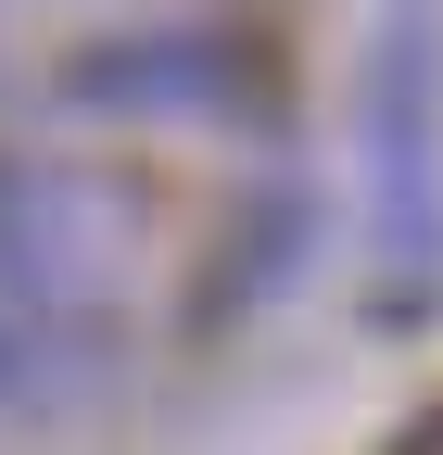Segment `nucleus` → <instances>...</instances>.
<instances>
[{
	"mask_svg": "<svg viewBox=\"0 0 443 455\" xmlns=\"http://www.w3.org/2000/svg\"><path fill=\"white\" fill-rule=\"evenodd\" d=\"M367 178H380V253L431 266L443 253V178H431V13L393 0L367 64Z\"/></svg>",
	"mask_w": 443,
	"mask_h": 455,
	"instance_id": "f257e3e1",
	"label": "nucleus"
},
{
	"mask_svg": "<svg viewBox=\"0 0 443 455\" xmlns=\"http://www.w3.org/2000/svg\"><path fill=\"white\" fill-rule=\"evenodd\" d=\"M64 101L89 114H254L266 64L229 26H152V38H101L64 64Z\"/></svg>",
	"mask_w": 443,
	"mask_h": 455,
	"instance_id": "f03ea898",
	"label": "nucleus"
},
{
	"mask_svg": "<svg viewBox=\"0 0 443 455\" xmlns=\"http://www.w3.org/2000/svg\"><path fill=\"white\" fill-rule=\"evenodd\" d=\"M393 455H443V418H418V430H406V443H393Z\"/></svg>",
	"mask_w": 443,
	"mask_h": 455,
	"instance_id": "7ed1b4c3",
	"label": "nucleus"
}]
</instances>
